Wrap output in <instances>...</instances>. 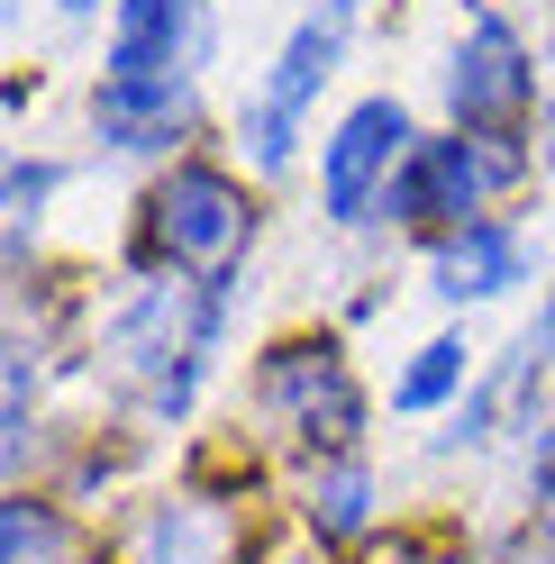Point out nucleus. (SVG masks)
<instances>
[{
    "instance_id": "f03ea898",
    "label": "nucleus",
    "mask_w": 555,
    "mask_h": 564,
    "mask_svg": "<svg viewBox=\"0 0 555 564\" xmlns=\"http://www.w3.org/2000/svg\"><path fill=\"white\" fill-rule=\"evenodd\" d=\"M510 173H519V155L482 147V137H428V147L401 155L383 200H392V219H465V209L492 183H510Z\"/></svg>"
},
{
    "instance_id": "9b49d317",
    "label": "nucleus",
    "mask_w": 555,
    "mask_h": 564,
    "mask_svg": "<svg viewBox=\"0 0 555 564\" xmlns=\"http://www.w3.org/2000/svg\"><path fill=\"white\" fill-rule=\"evenodd\" d=\"M309 519H319L328 538H356V528L373 519V474H364V465L319 474V482H309Z\"/></svg>"
},
{
    "instance_id": "2eb2a0df",
    "label": "nucleus",
    "mask_w": 555,
    "mask_h": 564,
    "mask_svg": "<svg viewBox=\"0 0 555 564\" xmlns=\"http://www.w3.org/2000/svg\"><path fill=\"white\" fill-rule=\"evenodd\" d=\"M529 346H537V365H555V301H546V319L529 328Z\"/></svg>"
},
{
    "instance_id": "1a4fd4ad",
    "label": "nucleus",
    "mask_w": 555,
    "mask_h": 564,
    "mask_svg": "<svg viewBox=\"0 0 555 564\" xmlns=\"http://www.w3.org/2000/svg\"><path fill=\"white\" fill-rule=\"evenodd\" d=\"M183 37H192V0H119V19H110V83L173 74Z\"/></svg>"
},
{
    "instance_id": "0eeeda50",
    "label": "nucleus",
    "mask_w": 555,
    "mask_h": 564,
    "mask_svg": "<svg viewBox=\"0 0 555 564\" xmlns=\"http://www.w3.org/2000/svg\"><path fill=\"white\" fill-rule=\"evenodd\" d=\"M519 282H529V246L492 219H474L465 237L437 246V292L446 301H492V292H519Z\"/></svg>"
},
{
    "instance_id": "f257e3e1",
    "label": "nucleus",
    "mask_w": 555,
    "mask_h": 564,
    "mask_svg": "<svg viewBox=\"0 0 555 564\" xmlns=\"http://www.w3.org/2000/svg\"><path fill=\"white\" fill-rule=\"evenodd\" d=\"M337 46H346V37H337V19H301L292 37H283V55H273V74H264L255 110H247V147H255L264 173H283V164H292L309 100H319V83L337 74Z\"/></svg>"
},
{
    "instance_id": "423d86ee",
    "label": "nucleus",
    "mask_w": 555,
    "mask_h": 564,
    "mask_svg": "<svg viewBox=\"0 0 555 564\" xmlns=\"http://www.w3.org/2000/svg\"><path fill=\"white\" fill-rule=\"evenodd\" d=\"M529 46L510 37L501 19H474V37L456 46V74H446V100H456V119L492 128V119H519L529 110Z\"/></svg>"
},
{
    "instance_id": "dca6fc26",
    "label": "nucleus",
    "mask_w": 555,
    "mask_h": 564,
    "mask_svg": "<svg viewBox=\"0 0 555 564\" xmlns=\"http://www.w3.org/2000/svg\"><path fill=\"white\" fill-rule=\"evenodd\" d=\"M529 474H537V491H555V437L537 446V465H529Z\"/></svg>"
},
{
    "instance_id": "7ed1b4c3",
    "label": "nucleus",
    "mask_w": 555,
    "mask_h": 564,
    "mask_svg": "<svg viewBox=\"0 0 555 564\" xmlns=\"http://www.w3.org/2000/svg\"><path fill=\"white\" fill-rule=\"evenodd\" d=\"M401 155H410V110H401V100H356V110L337 119L328 155H319V200H328V219H364V200L392 192Z\"/></svg>"
},
{
    "instance_id": "39448f33",
    "label": "nucleus",
    "mask_w": 555,
    "mask_h": 564,
    "mask_svg": "<svg viewBox=\"0 0 555 564\" xmlns=\"http://www.w3.org/2000/svg\"><path fill=\"white\" fill-rule=\"evenodd\" d=\"M155 237L173 246V264H228L237 246H247V200H237L228 173L192 164V173H173V183H164Z\"/></svg>"
},
{
    "instance_id": "9d476101",
    "label": "nucleus",
    "mask_w": 555,
    "mask_h": 564,
    "mask_svg": "<svg viewBox=\"0 0 555 564\" xmlns=\"http://www.w3.org/2000/svg\"><path fill=\"white\" fill-rule=\"evenodd\" d=\"M219 510L200 501H164L146 528H137V564H219Z\"/></svg>"
},
{
    "instance_id": "4468645a",
    "label": "nucleus",
    "mask_w": 555,
    "mask_h": 564,
    "mask_svg": "<svg viewBox=\"0 0 555 564\" xmlns=\"http://www.w3.org/2000/svg\"><path fill=\"white\" fill-rule=\"evenodd\" d=\"M46 192H55V164H19V173H10V209H19V219H37Z\"/></svg>"
},
{
    "instance_id": "f8f14e48",
    "label": "nucleus",
    "mask_w": 555,
    "mask_h": 564,
    "mask_svg": "<svg viewBox=\"0 0 555 564\" xmlns=\"http://www.w3.org/2000/svg\"><path fill=\"white\" fill-rule=\"evenodd\" d=\"M456 382H465V346H456V337H428V346H420V365L392 382V401H401V410H437Z\"/></svg>"
},
{
    "instance_id": "20e7f679",
    "label": "nucleus",
    "mask_w": 555,
    "mask_h": 564,
    "mask_svg": "<svg viewBox=\"0 0 555 564\" xmlns=\"http://www.w3.org/2000/svg\"><path fill=\"white\" fill-rule=\"evenodd\" d=\"M264 410L283 419V429H301L309 446H356V382H346V365L328 356V346H292V356L264 365Z\"/></svg>"
},
{
    "instance_id": "f3484780",
    "label": "nucleus",
    "mask_w": 555,
    "mask_h": 564,
    "mask_svg": "<svg viewBox=\"0 0 555 564\" xmlns=\"http://www.w3.org/2000/svg\"><path fill=\"white\" fill-rule=\"evenodd\" d=\"M55 10H64V19H91V10H100V0H55Z\"/></svg>"
},
{
    "instance_id": "a211bd4d",
    "label": "nucleus",
    "mask_w": 555,
    "mask_h": 564,
    "mask_svg": "<svg viewBox=\"0 0 555 564\" xmlns=\"http://www.w3.org/2000/svg\"><path fill=\"white\" fill-rule=\"evenodd\" d=\"M337 10H364V0H337Z\"/></svg>"
},
{
    "instance_id": "ddd939ff",
    "label": "nucleus",
    "mask_w": 555,
    "mask_h": 564,
    "mask_svg": "<svg viewBox=\"0 0 555 564\" xmlns=\"http://www.w3.org/2000/svg\"><path fill=\"white\" fill-rule=\"evenodd\" d=\"M28 555H55V519L28 510V501H10V564H28Z\"/></svg>"
},
{
    "instance_id": "6e6552de",
    "label": "nucleus",
    "mask_w": 555,
    "mask_h": 564,
    "mask_svg": "<svg viewBox=\"0 0 555 564\" xmlns=\"http://www.w3.org/2000/svg\"><path fill=\"white\" fill-rule=\"evenodd\" d=\"M91 119H100V137L110 147H128V155H146V147H164L173 128L192 119V91H183V74H146V83H110L91 100Z\"/></svg>"
}]
</instances>
